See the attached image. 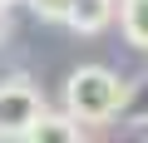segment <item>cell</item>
<instances>
[{"label": "cell", "instance_id": "obj_5", "mask_svg": "<svg viewBox=\"0 0 148 143\" xmlns=\"http://www.w3.org/2000/svg\"><path fill=\"white\" fill-rule=\"evenodd\" d=\"M119 25H123L128 44L148 49V0H119Z\"/></svg>", "mask_w": 148, "mask_h": 143}, {"label": "cell", "instance_id": "obj_8", "mask_svg": "<svg viewBox=\"0 0 148 143\" xmlns=\"http://www.w3.org/2000/svg\"><path fill=\"white\" fill-rule=\"evenodd\" d=\"M10 5H20V0H0V10H10Z\"/></svg>", "mask_w": 148, "mask_h": 143}, {"label": "cell", "instance_id": "obj_1", "mask_svg": "<svg viewBox=\"0 0 148 143\" xmlns=\"http://www.w3.org/2000/svg\"><path fill=\"white\" fill-rule=\"evenodd\" d=\"M123 94L128 84L104 64H79L64 79V114L74 123H114L123 114Z\"/></svg>", "mask_w": 148, "mask_h": 143}, {"label": "cell", "instance_id": "obj_6", "mask_svg": "<svg viewBox=\"0 0 148 143\" xmlns=\"http://www.w3.org/2000/svg\"><path fill=\"white\" fill-rule=\"evenodd\" d=\"M30 5H35V15H40V20H54V25H59L69 0H30Z\"/></svg>", "mask_w": 148, "mask_h": 143}, {"label": "cell", "instance_id": "obj_4", "mask_svg": "<svg viewBox=\"0 0 148 143\" xmlns=\"http://www.w3.org/2000/svg\"><path fill=\"white\" fill-rule=\"evenodd\" d=\"M25 143H84V138H79V123H74L69 114L45 109V114H40V123L25 133Z\"/></svg>", "mask_w": 148, "mask_h": 143}, {"label": "cell", "instance_id": "obj_3", "mask_svg": "<svg viewBox=\"0 0 148 143\" xmlns=\"http://www.w3.org/2000/svg\"><path fill=\"white\" fill-rule=\"evenodd\" d=\"M114 10H119V0H69L59 25L74 30V35H99V30L114 20Z\"/></svg>", "mask_w": 148, "mask_h": 143}, {"label": "cell", "instance_id": "obj_2", "mask_svg": "<svg viewBox=\"0 0 148 143\" xmlns=\"http://www.w3.org/2000/svg\"><path fill=\"white\" fill-rule=\"evenodd\" d=\"M40 114H45V94L30 74L0 79V143H25V133L40 123Z\"/></svg>", "mask_w": 148, "mask_h": 143}, {"label": "cell", "instance_id": "obj_7", "mask_svg": "<svg viewBox=\"0 0 148 143\" xmlns=\"http://www.w3.org/2000/svg\"><path fill=\"white\" fill-rule=\"evenodd\" d=\"M5 35H10V15L0 10V44H5Z\"/></svg>", "mask_w": 148, "mask_h": 143}]
</instances>
